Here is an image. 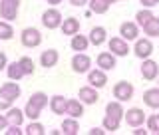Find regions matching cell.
Masks as SVG:
<instances>
[{"mask_svg": "<svg viewBox=\"0 0 159 135\" xmlns=\"http://www.w3.org/2000/svg\"><path fill=\"white\" fill-rule=\"evenodd\" d=\"M48 96L44 92H36V93H32L28 99V103H26V107H24V115H26L30 121H36V119L40 117V113H42V109L48 106Z\"/></svg>", "mask_w": 159, "mask_h": 135, "instance_id": "1", "label": "cell"}, {"mask_svg": "<svg viewBox=\"0 0 159 135\" xmlns=\"http://www.w3.org/2000/svg\"><path fill=\"white\" fill-rule=\"evenodd\" d=\"M20 40H22V46H24V48H38L40 44H42V34H40L38 28L28 26V28L22 30Z\"/></svg>", "mask_w": 159, "mask_h": 135, "instance_id": "2", "label": "cell"}, {"mask_svg": "<svg viewBox=\"0 0 159 135\" xmlns=\"http://www.w3.org/2000/svg\"><path fill=\"white\" fill-rule=\"evenodd\" d=\"M20 12V0H0V16L2 20H16Z\"/></svg>", "mask_w": 159, "mask_h": 135, "instance_id": "3", "label": "cell"}, {"mask_svg": "<svg viewBox=\"0 0 159 135\" xmlns=\"http://www.w3.org/2000/svg\"><path fill=\"white\" fill-rule=\"evenodd\" d=\"M62 12L56 8H48L46 12L42 14V24H44V28H48V30H56L60 28V24H62Z\"/></svg>", "mask_w": 159, "mask_h": 135, "instance_id": "4", "label": "cell"}, {"mask_svg": "<svg viewBox=\"0 0 159 135\" xmlns=\"http://www.w3.org/2000/svg\"><path fill=\"white\" fill-rule=\"evenodd\" d=\"M133 86L129 82H117L116 86H113V97L117 99V101H129V99L133 97Z\"/></svg>", "mask_w": 159, "mask_h": 135, "instance_id": "5", "label": "cell"}, {"mask_svg": "<svg viewBox=\"0 0 159 135\" xmlns=\"http://www.w3.org/2000/svg\"><path fill=\"white\" fill-rule=\"evenodd\" d=\"M89 68H92V58L86 56L84 52H78L76 56L72 58V70L76 74H88Z\"/></svg>", "mask_w": 159, "mask_h": 135, "instance_id": "6", "label": "cell"}, {"mask_svg": "<svg viewBox=\"0 0 159 135\" xmlns=\"http://www.w3.org/2000/svg\"><path fill=\"white\" fill-rule=\"evenodd\" d=\"M133 54L139 58V60H145L153 54V44L149 38H137L135 40V46H133Z\"/></svg>", "mask_w": 159, "mask_h": 135, "instance_id": "7", "label": "cell"}, {"mask_svg": "<svg viewBox=\"0 0 159 135\" xmlns=\"http://www.w3.org/2000/svg\"><path fill=\"white\" fill-rule=\"evenodd\" d=\"M123 117H125V123L129 127H139V125H143L145 123V111L143 109H139V107H131V109H127V113H123Z\"/></svg>", "mask_w": 159, "mask_h": 135, "instance_id": "8", "label": "cell"}, {"mask_svg": "<svg viewBox=\"0 0 159 135\" xmlns=\"http://www.w3.org/2000/svg\"><path fill=\"white\" fill-rule=\"evenodd\" d=\"M88 83L92 88H96V89H102V88H106V83H107V76H106V72L103 70H89L88 72Z\"/></svg>", "mask_w": 159, "mask_h": 135, "instance_id": "9", "label": "cell"}, {"mask_svg": "<svg viewBox=\"0 0 159 135\" xmlns=\"http://www.w3.org/2000/svg\"><path fill=\"white\" fill-rule=\"evenodd\" d=\"M141 76H143V79H147V82L155 79L159 76V64L151 58H145L143 64H141Z\"/></svg>", "mask_w": 159, "mask_h": 135, "instance_id": "10", "label": "cell"}, {"mask_svg": "<svg viewBox=\"0 0 159 135\" xmlns=\"http://www.w3.org/2000/svg\"><path fill=\"white\" fill-rule=\"evenodd\" d=\"M107 46H109V52H111L113 56H127V54L131 52L127 40H123L121 36H119V38H111L107 42Z\"/></svg>", "mask_w": 159, "mask_h": 135, "instance_id": "11", "label": "cell"}, {"mask_svg": "<svg viewBox=\"0 0 159 135\" xmlns=\"http://www.w3.org/2000/svg\"><path fill=\"white\" fill-rule=\"evenodd\" d=\"M78 99L82 103H88V106H93V103H98V89L96 88H92V86H84V88H80V93H78Z\"/></svg>", "mask_w": 159, "mask_h": 135, "instance_id": "12", "label": "cell"}, {"mask_svg": "<svg viewBox=\"0 0 159 135\" xmlns=\"http://www.w3.org/2000/svg\"><path fill=\"white\" fill-rule=\"evenodd\" d=\"M117 56H113L111 52H99L98 54V68L99 70H103V72H109V70H113L116 68V64H117Z\"/></svg>", "mask_w": 159, "mask_h": 135, "instance_id": "13", "label": "cell"}, {"mask_svg": "<svg viewBox=\"0 0 159 135\" xmlns=\"http://www.w3.org/2000/svg\"><path fill=\"white\" fill-rule=\"evenodd\" d=\"M119 36H121L123 40H127V42L137 40V36H139V26H137V22H123L121 26H119Z\"/></svg>", "mask_w": 159, "mask_h": 135, "instance_id": "14", "label": "cell"}, {"mask_svg": "<svg viewBox=\"0 0 159 135\" xmlns=\"http://www.w3.org/2000/svg\"><path fill=\"white\" fill-rule=\"evenodd\" d=\"M20 93H22V89H20V86L14 82V79H10V82H6V83H2V86H0V96L12 99V101L20 97Z\"/></svg>", "mask_w": 159, "mask_h": 135, "instance_id": "15", "label": "cell"}, {"mask_svg": "<svg viewBox=\"0 0 159 135\" xmlns=\"http://www.w3.org/2000/svg\"><path fill=\"white\" fill-rule=\"evenodd\" d=\"M58 60H60V54H58V50H54V48H50V50L40 54V64H42V68H46V70L54 68L58 64Z\"/></svg>", "mask_w": 159, "mask_h": 135, "instance_id": "16", "label": "cell"}, {"mask_svg": "<svg viewBox=\"0 0 159 135\" xmlns=\"http://www.w3.org/2000/svg\"><path fill=\"white\" fill-rule=\"evenodd\" d=\"M89 44H93V46H102V44L107 42V32L103 26H93L89 30Z\"/></svg>", "mask_w": 159, "mask_h": 135, "instance_id": "17", "label": "cell"}, {"mask_svg": "<svg viewBox=\"0 0 159 135\" xmlns=\"http://www.w3.org/2000/svg\"><path fill=\"white\" fill-rule=\"evenodd\" d=\"M60 28H62L64 36H74V34L80 32V20L74 18V16H70V18H66V20H62Z\"/></svg>", "mask_w": 159, "mask_h": 135, "instance_id": "18", "label": "cell"}, {"mask_svg": "<svg viewBox=\"0 0 159 135\" xmlns=\"http://www.w3.org/2000/svg\"><path fill=\"white\" fill-rule=\"evenodd\" d=\"M50 109H52L56 115H64L66 113V103H68V97L64 96H52L50 97Z\"/></svg>", "mask_w": 159, "mask_h": 135, "instance_id": "19", "label": "cell"}, {"mask_svg": "<svg viewBox=\"0 0 159 135\" xmlns=\"http://www.w3.org/2000/svg\"><path fill=\"white\" fill-rule=\"evenodd\" d=\"M66 115L70 117H82L84 115V103L80 101V99H68L66 103Z\"/></svg>", "mask_w": 159, "mask_h": 135, "instance_id": "20", "label": "cell"}, {"mask_svg": "<svg viewBox=\"0 0 159 135\" xmlns=\"http://www.w3.org/2000/svg\"><path fill=\"white\" fill-rule=\"evenodd\" d=\"M24 109H18V107H8L6 109V119H8V123H12V125H20L22 127V123H24Z\"/></svg>", "mask_w": 159, "mask_h": 135, "instance_id": "21", "label": "cell"}, {"mask_svg": "<svg viewBox=\"0 0 159 135\" xmlns=\"http://www.w3.org/2000/svg\"><path fill=\"white\" fill-rule=\"evenodd\" d=\"M143 103L151 109H159V88H151L143 93Z\"/></svg>", "mask_w": 159, "mask_h": 135, "instance_id": "22", "label": "cell"}, {"mask_svg": "<svg viewBox=\"0 0 159 135\" xmlns=\"http://www.w3.org/2000/svg\"><path fill=\"white\" fill-rule=\"evenodd\" d=\"M70 46H72L74 52H86L88 46H89V38L88 36H82V34H74L72 36V42H70Z\"/></svg>", "mask_w": 159, "mask_h": 135, "instance_id": "23", "label": "cell"}, {"mask_svg": "<svg viewBox=\"0 0 159 135\" xmlns=\"http://www.w3.org/2000/svg\"><path fill=\"white\" fill-rule=\"evenodd\" d=\"M78 129H80V125H78V119L76 117H68V119H64V121H62V133L64 135H76Z\"/></svg>", "mask_w": 159, "mask_h": 135, "instance_id": "24", "label": "cell"}, {"mask_svg": "<svg viewBox=\"0 0 159 135\" xmlns=\"http://www.w3.org/2000/svg\"><path fill=\"white\" fill-rule=\"evenodd\" d=\"M106 113L107 115H113V117H119L121 119L123 117V113H125V109H123V106H121V101H109L107 106H106Z\"/></svg>", "mask_w": 159, "mask_h": 135, "instance_id": "25", "label": "cell"}, {"mask_svg": "<svg viewBox=\"0 0 159 135\" xmlns=\"http://www.w3.org/2000/svg\"><path fill=\"white\" fill-rule=\"evenodd\" d=\"M143 32H145L149 38H159V18L153 16L145 26H143Z\"/></svg>", "mask_w": 159, "mask_h": 135, "instance_id": "26", "label": "cell"}, {"mask_svg": "<svg viewBox=\"0 0 159 135\" xmlns=\"http://www.w3.org/2000/svg\"><path fill=\"white\" fill-rule=\"evenodd\" d=\"M18 64H20V68H22L24 76H34V72H36V64H34V60H32V58L24 56V58H20V60H18Z\"/></svg>", "mask_w": 159, "mask_h": 135, "instance_id": "27", "label": "cell"}, {"mask_svg": "<svg viewBox=\"0 0 159 135\" xmlns=\"http://www.w3.org/2000/svg\"><path fill=\"white\" fill-rule=\"evenodd\" d=\"M6 74H8V78H10V79H14V82H18V79H22V78H24V72H22V68H20V64H18V62L8 64V66H6Z\"/></svg>", "mask_w": 159, "mask_h": 135, "instance_id": "28", "label": "cell"}, {"mask_svg": "<svg viewBox=\"0 0 159 135\" xmlns=\"http://www.w3.org/2000/svg\"><path fill=\"white\" fill-rule=\"evenodd\" d=\"M119 123H121V119H119V117H113V115H107V113H106V117H103V129H106V131H117V129H119Z\"/></svg>", "mask_w": 159, "mask_h": 135, "instance_id": "29", "label": "cell"}, {"mask_svg": "<svg viewBox=\"0 0 159 135\" xmlns=\"http://www.w3.org/2000/svg\"><path fill=\"white\" fill-rule=\"evenodd\" d=\"M153 18V12H151V8H141L139 12L135 14V22H137V26H145V24L149 22V20Z\"/></svg>", "mask_w": 159, "mask_h": 135, "instance_id": "30", "label": "cell"}, {"mask_svg": "<svg viewBox=\"0 0 159 135\" xmlns=\"http://www.w3.org/2000/svg\"><path fill=\"white\" fill-rule=\"evenodd\" d=\"M89 10L93 14H106L109 10V4L106 0H89Z\"/></svg>", "mask_w": 159, "mask_h": 135, "instance_id": "31", "label": "cell"}, {"mask_svg": "<svg viewBox=\"0 0 159 135\" xmlns=\"http://www.w3.org/2000/svg\"><path fill=\"white\" fill-rule=\"evenodd\" d=\"M14 36V28L8 20H0V40H10Z\"/></svg>", "mask_w": 159, "mask_h": 135, "instance_id": "32", "label": "cell"}, {"mask_svg": "<svg viewBox=\"0 0 159 135\" xmlns=\"http://www.w3.org/2000/svg\"><path fill=\"white\" fill-rule=\"evenodd\" d=\"M24 133H28V135H44V133H46V127L36 119V121H30V125L26 127Z\"/></svg>", "mask_w": 159, "mask_h": 135, "instance_id": "33", "label": "cell"}, {"mask_svg": "<svg viewBox=\"0 0 159 135\" xmlns=\"http://www.w3.org/2000/svg\"><path fill=\"white\" fill-rule=\"evenodd\" d=\"M145 125H147V131L149 133H159V119H157V115L145 117Z\"/></svg>", "mask_w": 159, "mask_h": 135, "instance_id": "34", "label": "cell"}, {"mask_svg": "<svg viewBox=\"0 0 159 135\" xmlns=\"http://www.w3.org/2000/svg\"><path fill=\"white\" fill-rule=\"evenodd\" d=\"M4 133H6V135H22L24 131L20 129V125H12V123H8V127L4 129Z\"/></svg>", "mask_w": 159, "mask_h": 135, "instance_id": "35", "label": "cell"}, {"mask_svg": "<svg viewBox=\"0 0 159 135\" xmlns=\"http://www.w3.org/2000/svg\"><path fill=\"white\" fill-rule=\"evenodd\" d=\"M12 99H8V97H4V96H0V111H6L8 107H12Z\"/></svg>", "mask_w": 159, "mask_h": 135, "instance_id": "36", "label": "cell"}, {"mask_svg": "<svg viewBox=\"0 0 159 135\" xmlns=\"http://www.w3.org/2000/svg\"><path fill=\"white\" fill-rule=\"evenodd\" d=\"M6 66H8V58H6V54H4V52H0V72L6 70Z\"/></svg>", "mask_w": 159, "mask_h": 135, "instance_id": "37", "label": "cell"}, {"mask_svg": "<svg viewBox=\"0 0 159 135\" xmlns=\"http://www.w3.org/2000/svg\"><path fill=\"white\" fill-rule=\"evenodd\" d=\"M139 2L143 4V8H153L159 4V0H139Z\"/></svg>", "mask_w": 159, "mask_h": 135, "instance_id": "38", "label": "cell"}, {"mask_svg": "<svg viewBox=\"0 0 159 135\" xmlns=\"http://www.w3.org/2000/svg\"><path fill=\"white\" fill-rule=\"evenodd\" d=\"M88 2H89V0H70V4H72V6H76V8H82V6H86Z\"/></svg>", "mask_w": 159, "mask_h": 135, "instance_id": "39", "label": "cell"}, {"mask_svg": "<svg viewBox=\"0 0 159 135\" xmlns=\"http://www.w3.org/2000/svg\"><path fill=\"white\" fill-rule=\"evenodd\" d=\"M103 133H106L103 127H92L89 129V135H103Z\"/></svg>", "mask_w": 159, "mask_h": 135, "instance_id": "40", "label": "cell"}, {"mask_svg": "<svg viewBox=\"0 0 159 135\" xmlns=\"http://www.w3.org/2000/svg\"><path fill=\"white\" fill-rule=\"evenodd\" d=\"M6 127H8V119H6V115H0V131H4Z\"/></svg>", "mask_w": 159, "mask_h": 135, "instance_id": "41", "label": "cell"}, {"mask_svg": "<svg viewBox=\"0 0 159 135\" xmlns=\"http://www.w3.org/2000/svg\"><path fill=\"white\" fill-rule=\"evenodd\" d=\"M46 2H48V4H52V6H56V4H60L62 0H46Z\"/></svg>", "mask_w": 159, "mask_h": 135, "instance_id": "42", "label": "cell"}, {"mask_svg": "<svg viewBox=\"0 0 159 135\" xmlns=\"http://www.w3.org/2000/svg\"><path fill=\"white\" fill-rule=\"evenodd\" d=\"M106 2L109 4V6H111V4H116V2H117V0H106Z\"/></svg>", "mask_w": 159, "mask_h": 135, "instance_id": "43", "label": "cell"}, {"mask_svg": "<svg viewBox=\"0 0 159 135\" xmlns=\"http://www.w3.org/2000/svg\"><path fill=\"white\" fill-rule=\"evenodd\" d=\"M157 119H159V113H157Z\"/></svg>", "mask_w": 159, "mask_h": 135, "instance_id": "44", "label": "cell"}]
</instances>
